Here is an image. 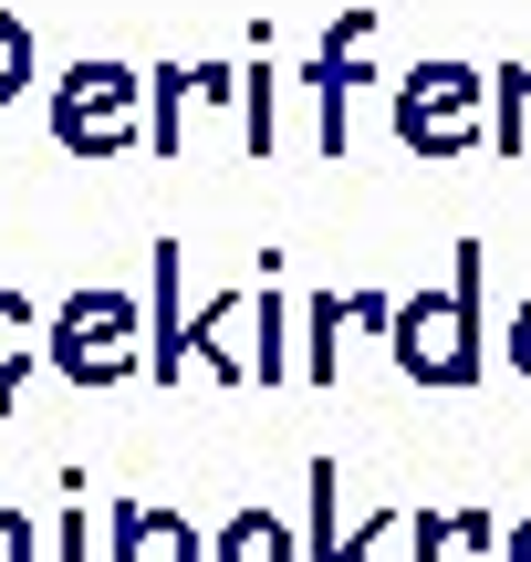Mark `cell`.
I'll use <instances>...</instances> for the list:
<instances>
[{
  "label": "cell",
  "instance_id": "6da1fadb",
  "mask_svg": "<svg viewBox=\"0 0 531 562\" xmlns=\"http://www.w3.org/2000/svg\"><path fill=\"white\" fill-rule=\"evenodd\" d=\"M521 562H531V542H521Z\"/></svg>",
  "mask_w": 531,
  "mask_h": 562
}]
</instances>
